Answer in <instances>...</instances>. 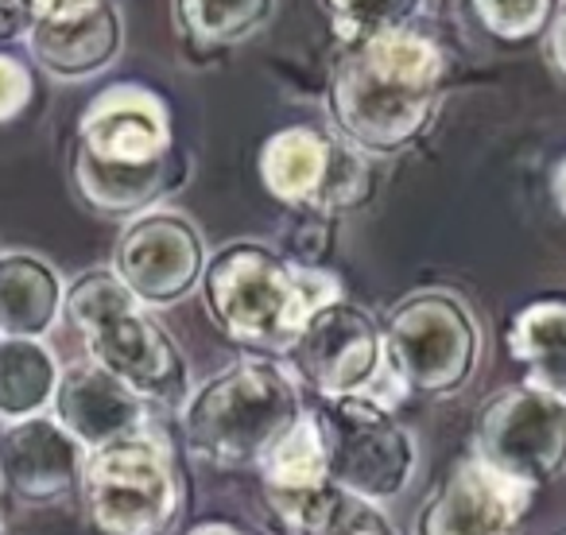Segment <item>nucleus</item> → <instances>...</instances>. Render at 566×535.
Masks as SVG:
<instances>
[{
    "label": "nucleus",
    "mask_w": 566,
    "mask_h": 535,
    "mask_svg": "<svg viewBox=\"0 0 566 535\" xmlns=\"http://www.w3.org/2000/svg\"><path fill=\"white\" fill-rule=\"evenodd\" d=\"M450 55L431 32L403 28L342 43L326 78L331 133L365 159H392L431 133L447 102Z\"/></svg>",
    "instance_id": "obj_1"
},
{
    "label": "nucleus",
    "mask_w": 566,
    "mask_h": 535,
    "mask_svg": "<svg viewBox=\"0 0 566 535\" xmlns=\"http://www.w3.org/2000/svg\"><path fill=\"white\" fill-rule=\"evenodd\" d=\"M71 179L78 198L102 218H136L187 179V156L175 148L167 102L148 86L117 82L82 109Z\"/></svg>",
    "instance_id": "obj_2"
},
{
    "label": "nucleus",
    "mask_w": 566,
    "mask_h": 535,
    "mask_svg": "<svg viewBox=\"0 0 566 535\" xmlns=\"http://www.w3.org/2000/svg\"><path fill=\"white\" fill-rule=\"evenodd\" d=\"M202 307L233 346L252 357H287L303 323L342 300L334 272L292 260L264 241H229L206 260Z\"/></svg>",
    "instance_id": "obj_3"
},
{
    "label": "nucleus",
    "mask_w": 566,
    "mask_h": 535,
    "mask_svg": "<svg viewBox=\"0 0 566 535\" xmlns=\"http://www.w3.org/2000/svg\"><path fill=\"white\" fill-rule=\"evenodd\" d=\"M63 315L82 334L97 369L128 385L144 403L182 411L195 392L187 354L113 268H90L74 276L66 284Z\"/></svg>",
    "instance_id": "obj_4"
},
{
    "label": "nucleus",
    "mask_w": 566,
    "mask_h": 535,
    "mask_svg": "<svg viewBox=\"0 0 566 535\" xmlns=\"http://www.w3.org/2000/svg\"><path fill=\"white\" fill-rule=\"evenodd\" d=\"M182 442L210 470H256L268 450L303 416L300 380L272 357H241L190 392L182 403Z\"/></svg>",
    "instance_id": "obj_5"
},
{
    "label": "nucleus",
    "mask_w": 566,
    "mask_h": 535,
    "mask_svg": "<svg viewBox=\"0 0 566 535\" xmlns=\"http://www.w3.org/2000/svg\"><path fill=\"white\" fill-rule=\"evenodd\" d=\"M385 373L396 392L447 400L473 380L481 361V326L470 303L442 287H427L388 311L380 326Z\"/></svg>",
    "instance_id": "obj_6"
},
{
    "label": "nucleus",
    "mask_w": 566,
    "mask_h": 535,
    "mask_svg": "<svg viewBox=\"0 0 566 535\" xmlns=\"http://www.w3.org/2000/svg\"><path fill=\"white\" fill-rule=\"evenodd\" d=\"M318 431L331 481L369 504H388L411 485L419 465V442L396 419L392 403L377 396H334L307 403Z\"/></svg>",
    "instance_id": "obj_7"
},
{
    "label": "nucleus",
    "mask_w": 566,
    "mask_h": 535,
    "mask_svg": "<svg viewBox=\"0 0 566 535\" xmlns=\"http://www.w3.org/2000/svg\"><path fill=\"white\" fill-rule=\"evenodd\" d=\"M82 496L102 535H167L179 516L182 485L167 442L140 431L90 450Z\"/></svg>",
    "instance_id": "obj_8"
},
{
    "label": "nucleus",
    "mask_w": 566,
    "mask_h": 535,
    "mask_svg": "<svg viewBox=\"0 0 566 535\" xmlns=\"http://www.w3.org/2000/svg\"><path fill=\"white\" fill-rule=\"evenodd\" d=\"M256 171L264 190L307 218H338L373 195V167L331 128L287 125L260 144Z\"/></svg>",
    "instance_id": "obj_9"
},
{
    "label": "nucleus",
    "mask_w": 566,
    "mask_h": 535,
    "mask_svg": "<svg viewBox=\"0 0 566 535\" xmlns=\"http://www.w3.org/2000/svg\"><path fill=\"white\" fill-rule=\"evenodd\" d=\"M473 458L539 493L566 473V396L535 380L493 392L473 423Z\"/></svg>",
    "instance_id": "obj_10"
},
{
    "label": "nucleus",
    "mask_w": 566,
    "mask_h": 535,
    "mask_svg": "<svg viewBox=\"0 0 566 535\" xmlns=\"http://www.w3.org/2000/svg\"><path fill=\"white\" fill-rule=\"evenodd\" d=\"M292 377L315 392V400H334V396H380L385 373V342H380L377 318L354 300H334L318 307L303 323L292 354ZM392 385V380H388ZM388 403V400H385Z\"/></svg>",
    "instance_id": "obj_11"
},
{
    "label": "nucleus",
    "mask_w": 566,
    "mask_h": 535,
    "mask_svg": "<svg viewBox=\"0 0 566 535\" xmlns=\"http://www.w3.org/2000/svg\"><path fill=\"white\" fill-rule=\"evenodd\" d=\"M206 260L210 252L195 221L156 206L128 218L113 249V272L148 311H167L198 292Z\"/></svg>",
    "instance_id": "obj_12"
},
{
    "label": "nucleus",
    "mask_w": 566,
    "mask_h": 535,
    "mask_svg": "<svg viewBox=\"0 0 566 535\" xmlns=\"http://www.w3.org/2000/svg\"><path fill=\"white\" fill-rule=\"evenodd\" d=\"M532 504V489L504 481L470 454L416 512V535H524Z\"/></svg>",
    "instance_id": "obj_13"
},
{
    "label": "nucleus",
    "mask_w": 566,
    "mask_h": 535,
    "mask_svg": "<svg viewBox=\"0 0 566 535\" xmlns=\"http://www.w3.org/2000/svg\"><path fill=\"white\" fill-rule=\"evenodd\" d=\"M125 48V20L113 0H90L78 9L40 17L28 32L32 63L59 82H86L109 71Z\"/></svg>",
    "instance_id": "obj_14"
},
{
    "label": "nucleus",
    "mask_w": 566,
    "mask_h": 535,
    "mask_svg": "<svg viewBox=\"0 0 566 535\" xmlns=\"http://www.w3.org/2000/svg\"><path fill=\"white\" fill-rule=\"evenodd\" d=\"M51 411H55V423L63 427L86 454L105 447V442L140 434L144 423H148V403L128 385H120L117 377L97 369L94 361L74 365V369H66L63 377H59Z\"/></svg>",
    "instance_id": "obj_15"
},
{
    "label": "nucleus",
    "mask_w": 566,
    "mask_h": 535,
    "mask_svg": "<svg viewBox=\"0 0 566 535\" xmlns=\"http://www.w3.org/2000/svg\"><path fill=\"white\" fill-rule=\"evenodd\" d=\"M86 450L55 423V416H35L9 423L0 434V478L24 501H59L82 485Z\"/></svg>",
    "instance_id": "obj_16"
},
{
    "label": "nucleus",
    "mask_w": 566,
    "mask_h": 535,
    "mask_svg": "<svg viewBox=\"0 0 566 535\" xmlns=\"http://www.w3.org/2000/svg\"><path fill=\"white\" fill-rule=\"evenodd\" d=\"M66 284L28 249L0 252V338H48L63 315Z\"/></svg>",
    "instance_id": "obj_17"
},
{
    "label": "nucleus",
    "mask_w": 566,
    "mask_h": 535,
    "mask_svg": "<svg viewBox=\"0 0 566 535\" xmlns=\"http://www.w3.org/2000/svg\"><path fill=\"white\" fill-rule=\"evenodd\" d=\"M256 470H260V485L268 493V504L280 512L283 524H292L323 489L334 485L311 416H303L292 431L283 434Z\"/></svg>",
    "instance_id": "obj_18"
},
{
    "label": "nucleus",
    "mask_w": 566,
    "mask_h": 535,
    "mask_svg": "<svg viewBox=\"0 0 566 535\" xmlns=\"http://www.w3.org/2000/svg\"><path fill=\"white\" fill-rule=\"evenodd\" d=\"M509 357L527 380L566 396V295H539L512 315L504 331Z\"/></svg>",
    "instance_id": "obj_19"
},
{
    "label": "nucleus",
    "mask_w": 566,
    "mask_h": 535,
    "mask_svg": "<svg viewBox=\"0 0 566 535\" xmlns=\"http://www.w3.org/2000/svg\"><path fill=\"white\" fill-rule=\"evenodd\" d=\"M59 357L43 338H0V419L20 423L51 408L59 388Z\"/></svg>",
    "instance_id": "obj_20"
},
{
    "label": "nucleus",
    "mask_w": 566,
    "mask_h": 535,
    "mask_svg": "<svg viewBox=\"0 0 566 535\" xmlns=\"http://www.w3.org/2000/svg\"><path fill=\"white\" fill-rule=\"evenodd\" d=\"M275 0H171V20L182 43L195 51H226L264 32Z\"/></svg>",
    "instance_id": "obj_21"
},
{
    "label": "nucleus",
    "mask_w": 566,
    "mask_h": 535,
    "mask_svg": "<svg viewBox=\"0 0 566 535\" xmlns=\"http://www.w3.org/2000/svg\"><path fill=\"white\" fill-rule=\"evenodd\" d=\"M287 527L295 535H396L380 504L361 501L338 485L323 489Z\"/></svg>",
    "instance_id": "obj_22"
},
{
    "label": "nucleus",
    "mask_w": 566,
    "mask_h": 535,
    "mask_svg": "<svg viewBox=\"0 0 566 535\" xmlns=\"http://www.w3.org/2000/svg\"><path fill=\"white\" fill-rule=\"evenodd\" d=\"M318 9L342 43H357L416 28L427 0H318Z\"/></svg>",
    "instance_id": "obj_23"
},
{
    "label": "nucleus",
    "mask_w": 566,
    "mask_h": 535,
    "mask_svg": "<svg viewBox=\"0 0 566 535\" xmlns=\"http://www.w3.org/2000/svg\"><path fill=\"white\" fill-rule=\"evenodd\" d=\"M558 0H470V12L493 40L527 43L547 32Z\"/></svg>",
    "instance_id": "obj_24"
},
{
    "label": "nucleus",
    "mask_w": 566,
    "mask_h": 535,
    "mask_svg": "<svg viewBox=\"0 0 566 535\" xmlns=\"http://www.w3.org/2000/svg\"><path fill=\"white\" fill-rule=\"evenodd\" d=\"M35 97V74L24 59L0 51V125L17 120Z\"/></svg>",
    "instance_id": "obj_25"
},
{
    "label": "nucleus",
    "mask_w": 566,
    "mask_h": 535,
    "mask_svg": "<svg viewBox=\"0 0 566 535\" xmlns=\"http://www.w3.org/2000/svg\"><path fill=\"white\" fill-rule=\"evenodd\" d=\"M543 55H547L551 71H555L558 82L566 86V0H558L555 17H551L547 32H543Z\"/></svg>",
    "instance_id": "obj_26"
},
{
    "label": "nucleus",
    "mask_w": 566,
    "mask_h": 535,
    "mask_svg": "<svg viewBox=\"0 0 566 535\" xmlns=\"http://www.w3.org/2000/svg\"><path fill=\"white\" fill-rule=\"evenodd\" d=\"M32 24H35V17L28 12L24 0H0V43L28 40Z\"/></svg>",
    "instance_id": "obj_27"
},
{
    "label": "nucleus",
    "mask_w": 566,
    "mask_h": 535,
    "mask_svg": "<svg viewBox=\"0 0 566 535\" xmlns=\"http://www.w3.org/2000/svg\"><path fill=\"white\" fill-rule=\"evenodd\" d=\"M28 12L35 20L40 17H55V12H66V9H78V4H90V0H24Z\"/></svg>",
    "instance_id": "obj_28"
},
{
    "label": "nucleus",
    "mask_w": 566,
    "mask_h": 535,
    "mask_svg": "<svg viewBox=\"0 0 566 535\" xmlns=\"http://www.w3.org/2000/svg\"><path fill=\"white\" fill-rule=\"evenodd\" d=\"M187 535H252V532H244L241 524H229V520H202Z\"/></svg>",
    "instance_id": "obj_29"
},
{
    "label": "nucleus",
    "mask_w": 566,
    "mask_h": 535,
    "mask_svg": "<svg viewBox=\"0 0 566 535\" xmlns=\"http://www.w3.org/2000/svg\"><path fill=\"white\" fill-rule=\"evenodd\" d=\"M551 198H555L558 213H563V218H566V156L558 159L555 175H551Z\"/></svg>",
    "instance_id": "obj_30"
},
{
    "label": "nucleus",
    "mask_w": 566,
    "mask_h": 535,
    "mask_svg": "<svg viewBox=\"0 0 566 535\" xmlns=\"http://www.w3.org/2000/svg\"><path fill=\"white\" fill-rule=\"evenodd\" d=\"M563 535H566V532H563Z\"/></svg>",
    "instance_id": "obj_31"
}]
</instances>
